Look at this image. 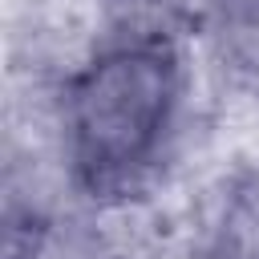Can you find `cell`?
Wrapping results in <instances>:
<instances>
[{
	"instance_id": "1",
	"label": "cell",
	"mask_w": 259,
	"mask_h": 259,
	"mask_svg": "<svg viewBox=\"0 0 259 259\" xmlns=\"http://www.w3.org/2000/svg\"><path fill=\"white\" fill-rule=\"evenodd\" d=\"M174 105V57L166 49H125L97 61L73 97L77 162L97 182L146 166Z\"/></svg>"
}]
</instances>
